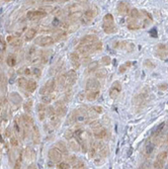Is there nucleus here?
Masks as SVG:
<instances>
[{
	"label": "nucleus",
	"instance_id": "09e8293b",
	"mask_svg": "<svg viewBox=\"0 0 168 169\" xmlns=\"http://www.w3.org/2000/svg\"><path fill=\"white\" fill-rule=\"evenodd\" d=\"M73 137H74V133H72L71 131H67V132L65 133V138L67 140H71Z\"/></svg>",
	"mask_w": 168,
	"mask_h": 169
},
{
	"label": "nucleus",
	"instance_id": "412c9836",
	"mask_svg": "<svg viewBox=\"0 0 168 169\" xmlns=\"http://www.w3.org/2000/svg\"><path fill=\"white\" fill-rule=\"evenodd\" d=\"M6 40L13 47H20L22 45V41L19 39V37H16V36H13V35H8L6 37Z\"/></svg>",
	"mask_w": 168,
	"mask_h": 169
},
{
	"label": "nucleus",
	"instance_id": "2eb2a0df",
	"mask_svg": "<svg viewBox=\"0 0 168 169\" xmlns=\"http://www.w3.org/2000/svg\"><path fill=\"white\" fill-rule=\"evenodd\" d=\"M97 41H98V40H97V37H96L95 35L88 34V35H85V36L82 37L78 46H89V45H92L93 43L97 42Z\"/></svg>",
	"mask_w": 168,
	"mask_h": 169
},
{
	"label": "nucleus",
	"instance_id": "4be33fe9",
	"mask_svg": "<svg viewBox=\"0 0 168 169\" xmlns=\"http://www.w3.org/2000/svg\"><path fill=\"white\" fill-rule=\"evenodd\" d=\"M118 11L120 14H127L129 12V4L128 2H125V1H122L119 3L118 5Z\"/></svg>",
	"mask_w": 168,
	"mask_h": 169
},
{
	"label": "nucleus",
	"instance_id": "0eeeda50",
	"mask_svg": "<svg viewBox=\"0 0 168 169\" xmlns=\"http://www.w3.org/2000/svg\"><path fill=\"white\" fill-rule=\"evenodd\" d=\"M46 15H47V13H46L45 11H42V10H33V11L27 12L26 17H27V19H29V20H31V21H34V20H40V19H42V18H44Z\"/></svg>",
	"mask_w": 168,
	"mask_h": 169
},
{
	"label": "nucleus",
	"instance_id": "49530a36",
	"mask_svg": "<svg viewBox=\"0 0 168 169\" xmlns=\"http://www.w3.org/2000/svg\"><path fill=\"white\" fill-rule=\"evenodd\" d=\"M6 49V44L3 41V39H0V53H2Z\"/></svg>",
	"mask_w": 168,
	"mask_h": 169
},
{
	"label": "nucleus",
	"instance_id": "8fccbe9b",
	"mask_svg": "<svg viewBox=\"0 0 168 169\" xmlns=\"http://www.w3.org/2000/svg\"><path fill=\"white\" fill-rule=\"evenodd\" d=\"M66 33H60L57 35V37H56V41H62V40H65L66 39Z\"/></svg>",
	"mask_w": 168,
	"mask_h": 169
},
{
	"label": "nucleus",
	"instance_id": "aec40b11",
	"mask_svg": "<svg viewBox=\"0 0 168 169\" xmlns=\"http://www.w3.org/2000/svg\"><path fill=\"white\" fill-rule=\"evenodd\" d=\"M93 134H94V137H95L96 139H98V140H102V139H104V138L106 137V135H107L105 129H104V128H102L101 126H100V127H98V128H97V129H95V130H93Z\"/></svg>",
	"mask_w": 168,
	"mask_h": 169
},
{
	"label": "nucleus",
	"instance_id": "cd10ccee",
	"mask_svg": "<svg viewBox=\"0 0 168 169\" xmlns=\"http://www.w3.org/2000/svg\"><path fill=\"white\" fill-rule=\"evenodd\" d=\"M98 94H99V93H96V92H85V97L87 98V100L93 101V100L96 99Z\"/></svg>",
	"mask_w": 168,
	"mask_h": 169
},
{
	"label": "nucleus",
	"instance_id": "72a5a7b5",
	"mask_svg": "<svg viewBox=\"0 0 168 169\" xmlns=\"http://www.w3.org/2000/svg\"><path fill=\"white\" fill-rule=\"evenodd\" d=\"M65 83H66V74H62L58 77V84L61 88H64Z\"/></svg>",
	"mask_w": 168,
	"mask_h": 169
},
{
	"label": "nucleus",
	"instance_id": "a878e982",
	"mask_svg": "<svg viewBox=\"0 0 168 169\" xmlns=\"http://www.w3.org/2000/svg\"><path fill=\"white\" fill-rule=\"evenodd\" d=\"M69 145H70V147H71V149L73 150V151L78 152V151H80V149H81V144L76 139L74 140V141H70Z\"/></svg>",
	"mask_w": 168,
	"mask_h": 169
},
{
	"label": "nucleus",
	"instance_id": "f257e3e1",
	"mask_svg": "<svg viewBox=\"0 0 168 169\" xmlns=\"http://www.w3.org/2000/svg\"><path fill=\"white\" fill-rule=\"evenodd\" d=\"M102 28L105 33H113L116 32V25H115V20L114 16L110 13H107L103 17V22H102Z\"/></svg>",
	"mask_w": 168,
	"mask_h": 169
},
{
	"label": "nucleus",
	"instance_id": "680f3d73",
	"mask_svg": "<svg viewBox=\"0 0 168 169\" xmlns=\"http://www.w3.org/2000/svg\"><path fill=\"white\" fill-rule=\"evenodd\" d=\"M45 1H47V2H54V1H56V0H45Z\"/></svg>",
	"mask_w": 168,
	"mask_h": 169
},
{
	"label": "nucleus",
	"instance_id": "f03ea898",
	"mask_svg": "<svg viewBox=\"0 0 168 169\" xmlns=\"http://www.w3.org/2000/svg\"><path fill=\"white\" fill-rule=\"evenodd\" d=\"M97 12H98V10H97L96 7H92V8H90V9L86 10V11L84 12V14L81 16L82 23H83V24H88V23H90V21L97 15Z\"/></svg>",
	"mask_w": 168,
	"mask_h": 169
},
{
	"label": "nucleus",
	"instance_id": "79ce46f5",
	"mask_svg": "<svg viewBox=\"0 0 168 169\" xmlns=\"http://www.w3.org/2000/svg\"><path fill=\"white\" fill-rule=\"evenodd\" d=\"M57 168L58 169H68V168H70V165L66 162H59L57 165Z\"/></svg>",
	"mask_w": 168,
	"mask_h": 169
},
{
	"label": "nucleus",
	"instance_id": "20e7f679",
	"mask_svg": "<svg viewBox=\"0 0 168 169\" xmlns=\"http://www.w3.org/2000/svg\"><path fill=\"white\" fill-rule=\"evenodd\" d=\"M149 93V90H148V88H145L141 93H139V94L135 97V100H134V104H135V106L138 108V109H140V108H142V103H145V101H146V99H147V94Z\"/></svg>",
	"mask_w": 168,
	"mask_h": 169
},
{
	"label": "nucleus",
	"instance_id": "b1692460",
	"mask_svg": "<svg viewBox=\"0 0 168 169\" xmlns=\"http://www.w3.org/2000/svg\"><path fill=\"white\" fill-rule=\"evenodd\" d=\"M46 109H47V108L45 107L44 103L38 104V116H39L40 121H44L45 116H46Z\"/></svg>",
	"mask_w": 168,
	"mask_h": 169
},
{
	"label": "nucleus",
	"instance_id": "3c124183",
	"mask_svg": "<svg viewBox=\"0 0 168 169\" xmlns=\"http://www.w3.org/2000/svg\"><path fill=\"white\" fill-rule=\"evenodd\" d=\"M32 73H33V75H34L35 77H40L41 76V70L38 69V68H34L32 70Z\"/></svg>",
	"mask_w": 168,
	"mask_h": 169
},
{
	"label": "nucleus",
	"instance_id": "e433bc0d",
	"mask_svg": "<svg viewBox=\"0 0 168 169\" xmlns=\"http://www.w3.org/2000/svg\"><path fill=\"white\" fill-rule=\"evenodd\" d=\"M31 107H32V100H27L24 104H23V108L26 112H30L31 111Z\"/></svg>",
	"mask_w": 168,
	"mask_h": 169
},
{
	"label": "nucleus",
	"instance_id": "de8ad7c7",
	"mask_svg": "<svg viewBox=\"0 0 168 169\" xmlns=\"http://www.w3.org/2000/svg\"><path fill=\"white\" fill-rule=\"evenodd\" d=\"M165 126V124L164 123H162L161 125H159V127H158V129L156 130V133H155V135H154V137H157V136H159V134H160V132L163 130V127Z\"/></svg>",
	"mask_w": 168,
	"mask_h": 169
},
{
	"label": "nucleus",
	"instance_id": "6e6552de",
	"mask_svg": "<svg viewBox=\"0 0 168 169\" xmlns=\"http://www.w3.org/2000/svg\"><path fill=\"white\" fill-rule=\"evenodd\" d=\"M166 158H167V152L166 151H162L160 152L158 155H157V158L154 162V165L153 167L156 168V169H161L163 168L164 164H165V161H166Z\"/></svg>",
	"mask_w": 168,
	"mask_h": 169
},
{
	"label": "nucleus",
	"instance_id": "e2e57ef3",
	"mask_svg": "<svg viewBox=\"0 0 168 169\" xmlns=\"http://www.w3.org/2000/svg\"><path fill=\"white\" fill-rule=\"evenodd\" d=\"M1 61H2V54L0 53V62H1Z\"/></svg>",
	"mask_w": 168,
	"mask_h": 169
},
{
	"label": "nucleus",
	"instance_id": "2f4dec72",
	"mask_svg": "<svg viewBox=\"0 0 168 169\" xmlns=\"http://www.w3.org/2000/svg\"><path fill=\"white\" fill-rule=\"evenodd\" d=\"M132 65H133V63L131 62V61H128V62H126L125 64L121 65V66H120V68H119L120 73H124V72H126V71H127V69H128V68H130Z\"/></svg>",
	"mask_w": 168,
	"mask_h": 169
},
{
	"label": "nucleus",
	"instance_id": "f8f14e48",
	"mask_svg": "<svg viewBox=\"0 0 168 169\" xmlns=\"http://www.w3.org/2000/svg\"><path fill=\"white\" fill-rule=\"evenodd\" d=\"M48 155H49V158H50L51 160L55 161V162H61L62 157H63V156H62L63 154L60 152V150H59L58 148H56V147L50 149Z\"/></svg>",
	"mask_w": 168,
	"mask_h": 169
},
{
	"label": "nucleus",
	"instance_id": "6ab92c4d",
	"mask_svg": "<svg viewBox=\"0 0 168 169\" xmlns=\"http://www.w3.org/2000/svg\"><path fill=\"white\" fill-rule=\"evenodd\" d=\"M54 108H55L56 112H57V114H58V116H59L60 118L66 115V111H67V110H66V106H65L64 102H62V101H59V102H57V103L55 104Z\"/></svg>",
	"mask_w": 168,
	"mask_h": 169
},
{
	"label": "nucleus",
	"instance_id": "c756f323",
	"mask_svg": "<svg viewBox=\"0 0 168 169\" xmlns=\"http://www.w3.org/2000/svg\"><path fill=\"white\" fill-rule=\"evenodd\" d=\"M36 88V82L35 81H32V80H29L27 81V85H26V89L27 91L29 92H33Z\"/></svg>",
	"mask_w": 168,
	"mask_h": 169
},
{
	"label": "nucleus",
	"instance_id": "ddd939ff",
	"mask_svg": "<svg viewBox=\"0 0 168 169\" xmlns=\"http://www.w3.org/2000/svg\"><path fill=\"white\" fill-rule=\"evenodd\" d=\"M48 109V116H49V119L51 121V123L54 125V126H58L59 123H60V117L58 116V114L56 112L55 108L50 106L47 108Z\"/></svg>",
	"mask_w": 168,
	"mask_h": 169
},
{
	"label": "nucleus",
	"instance_id": "4c0bfd02",
	"mask_svg": "<svg viewBox=\"0 0 168 169\" xmlns=\"http://www.w3.org/2000/svg\"><path fill=\"white\" fill-rule=\"evenodd\" d=\"M17 83H18V86H19L20 88H24L27 85V80L25 78H23V77H20L19 79H18Z\"/></svg>",
	"mask_w": 168,
	"mask_h": 169
},
{
	"label": "nucleus",
	"instance_id": "dca6fc26",
	"mask_svg": "<svg viewBox=\"0 0 168 169\" xmlns=\"http://www.w3.org/2000/svg\"><path fill=\"white\" fill-rule=\"evenodd\" d=\"M114 48L116 49H122L126 51H132L134 50V44L129 43V42H117L114 44Z\"/></svg>",
	"mask_w": 168,
	"mask_h": 169
},
{
	"label": "nucleus",
	"instance_id": "a211bd4d",
	"mask_svg": "<svg viewBox=\"0 0 168 169\" xmlns=\"http://www.w3.org/2000/svg\"><path fill=\"white\" fill-rule=\"evenodd\" d=\"M101 146H102V144L99 143V142L92 143L91 146H90V149H89V157H90V158L95 157L96 154L98 153V151H99V149H100Z\"/></svg>",
	"mask_w": 168,
	"mask_h": 169
},
{
	"label": "nucleus",
	"instance_id": "c85d7f7f",
	"mask_svg": "<svg viewBox=\"0 0 168 169\" xmlns=\"http://www.w3.org/2000/svg\"><path fill=\"white\" fill-rule=\"evenodd\" d=\"M6 62H7V65H8L9 67L15 66V64H16V58H15V56H14V55H9L8 57H7Z\"/></svg>",
	"mask_w": 168,
	"mask_h": 169
},
{
	"label": "nucleus",
	"instance_id": "864d4df0",
	"mask_svg": "<svg viewBox=\"0 0 168 169\" xmlns=\"http://www.w3.org/2000/svg\"><path fill=\"white\" fill-rule=\"evenodd\" d=\"M150 34L153 36V37H157V29L156 28H152L150 30Z\"/></svg>",
	"mask_w": 168,
	"mask_h": 169
},
{
	"label": "nucleus",
	"instance_id": "4468645a",
	"mask_svg": "<svg viewBox=\"0 0 168 169\" xmlns=\"http://www.w3.org/2000/svg\"><path fill=\"white\" fill-rule=\"evenodd\" d=\"M156 56L161 59H165L168 57V47L164 44H159L156 47Z\"/></svg>",
	"mask_w": 168,
	"mask_h": 169
},
{
	"label": "nucleus",
	"instance_id": "5701e85b",
	"mask_svg": "<svg viewBox=\"0 0 168 169\" xmlns=\"http://www.w3.org/2000/svg\"><path fill=\"white\" fill-rule=\"evenodd\" d=\"M31 133H32V139H33V142L35 144H39L40 142V133H39V129L34 124L32 125L31 127Z\"/></svg>",
	"mask_w": 168,
	"mask_h": 169
},
{
	"label": "nucleus",
	"instance_id": "603ef678",
	"mask_svg": "<svg viewBox=\"0 0 168 169\" xmlns=\"http://www.w3.org/2000/svg\"><path fill=\"white\" fill-rule=\"evenodd\" d=\"M92 109L95 110L97 114H101V112H102V107H101V106H93Z\"/></svg>",
	"mask_w": 168,
	"mask_h": 169
},
{
	"label": "nucleus",
	"instance_id": "39448f33",
	"mask_svg": "<svg viewBox=\"0 0 168 169\" xmlns=\"http://www.w3.org/2000/svg\"><path fill=\"white\" fill-rule=\"evenodd\" d=\"M54 42H55V40L53 39L52 36H50V35H42V36L36 37L35 41H34V44H35L36 46L47 47V46L52 45Z\"/></svg>",
	"mask_w": 168,
	"mask_h": 169
},
{
	"label": "nucleus",
	"instance_id": "f3484780",
	"mask_svg": "<svg viewBox=\"0 0 168 169\" xmlns=\"http://www.w3.org/2000/svg\"><path fill=\"white\" fill-rule=\"evenodd\" d=\"M70 61H71V64L73 65L74 68L78 69L81 65V60H80V56L77 52H74V53H71L70 54Z\"/></svg>",
	"mask_w": 168,
	"mask_h": 169
},
{
	"label": "nucleus",
	"instance_id": "37998d69",
	"mask_svg": "<svg viewBox=\"0 0 168 169\" xmlns=\"http://www.w3.org/2000/svg\"><path fill=\"white\" fill-rule=\"evenodd\" d=\"M100 126H101V125H100V123H99L98 121H93V122L90 123V127H91L92 131H93V130H95V129H97V128L100 127Z\"/></svg>",
	"mask_w": 168,
	"mask_h": 169
},
{
	"label": "nucleus",
	"instance_id": "bf43d9fd",
	"mask_svg": "<svg viewBox=\"0 0 168 169\" xmlns=\"http://www.w3.org/2000/svg\"><path fill=\"white\" fill-rule=\"evenodd\" d=\"M2 104H3L2 98H0V116H1V114H2Z\"/></svg>",
	"mask_w": 168,
	"mask_h": 169
},
{
	"label": "nucleus",
	"instance_id": "a19ab883",
	"mask_svg": "<svg viewBox=\"0 0 168 169\" xmlns=\"http://www.w3.org/2000/svg\"><path fill=\"white\" fill-rule=\"evenodd\" d=\"M52 99H53V97H52L51 94H45V95L42 96V100H43L44 103H49V102H51Z\"/></svg>",
	"mask_w": 168,
	"mask_h": 169
},
{
	"label": "nucleus",
	"instance_id": "0e129e2a",
	"mask_svg": "<svg viewBox=\"0 0 168 169\" xmlns=\"http://www.w3.org/2000/svg\"><path fill=\"white\" fill-rule=\"evenodd\" d=\"M62 2H66V1H68V0H61Z\"/></svg>",
	"mask_w": 168,
	"mask_h": 169
},
{
	"label": "nucleus",
	"instance_id": "a18cd8bd",
	"mask_svg": "<svg viewBox=\"0 0 168 169\" xmlns=\"http://www.w3.org/2000/svg\"><path fill=\"white\" fill-rule=\"evenodd\" d=\"M144 65H145L147 68H150V69L155 68V64H153L152 61H150V60H146V61L144 62Z\"/></svg>",
	"mask_w": 168,
	"mask_h": 169
},
{
	"label": "nucleus",
	"instance_id": "ea45409f",
	"mask_svg": "<svg viewBox=\"0 0 168 169\" xmlns=\"http://www.w3.org/2000/svg\"><path fill=\"white\" fill-rule=\"evenodd\" d=\"M73 168H75V169H83V168H85V164H84V162L79 160V161H76L75 163H74Z\"/></svg>",
	"mask_w": 168,
	"mask_h": 169
},
{
	"label": "nucleus",
	"instance_id": "7c9ffc66",
	"mask_svg": "<svg viewBox=\"0 0 168 169\" xmlns=\"http://www.w3.org/2000/svg\"><path fill=\"white\" fill-rule=\"evenodd\" d=\"M56 148H58L62 154L67 155V148H66V146L64 145V143H62V142H58L57 144H56Z\"/></svg>",
	"mask_w": 168,
	"mask_h": 169
},
{
	"label": "nucleus",
	"instance_id": "13d9d810",
	"mask_svg": "<svg viewBox=\"0 0 168 169\" xmlns=\"http://www.w3.org/2000/svg\"><path fill=\"white\" fill-rule=\"evenodd\" d=\"M159 89H161V90H163V89H167L168 88V85L167 84H161V85H159V87H158Z\"/></svg>",
	"mask_w": 168,
	"mask_h": 169
},
{
	"label": "nucleus",
	"instance_id": "4d7b16f0",
	"mask_svg": "<svg viewBox=\"0 0 168 169\" xmlns=\"http://www.w3.org/2000/svg\"><path fill=\"white\" fill-rule=\"evenodd\" d=\"M53 24H54L55 26L60 25V21H59V19H58V18H55V19H54V21H53Z\"/></svg>",
	"mask_w": 168,
	"mask_h": 169
},
{
	"label": "nucleus",
	"instance_id": "393cba45",
	"mask_svg": "<svg viewBox=\"0 0 168 169\" xmlns=\"http://www.w3.org/2000/svg\"><path fill=\"white\" fill-rule=\"evenodd\" d=\"M34 150L31 148V147H27L25 149V153H24V156H25V159L26 160H32L34 158Z\"/></svg>",
	"mask_w": 168,
	"mask_h": 169
},
{
	"label": "nucleus",
	"instance_id": "c03bdc74",
	"mask_svg": "<svg viewBox=\"0 0 168 169\" xmlns=\"http://www.w3.org/2000/svg\"><path fill=\"white\" fill-rule=\"evenodd\" d=\"M101 63L103 65H109L110 64V58L108 57V56H103V57L101 58Z\"/></svg>",
	"mask_w": 168,
	"mask_h": 169
},
{
	"label": "nucleus",
	"instance_id": "473e14b6",
	"mask_svg": "<svg viewBox=\"0 0 168 169\" xmlns=\"http://www.w3.org/2000/svg\"><path fill=\"white\" fill-rule=\"evenodd\" d=\"M153 149H154V144L151 143V142H149V143L146 145V147H145V154H146L147 156L150 155V154L152 153V151H153Z\"/></svg>",
	"mask_w": 168,
	"mask_h": 169
},
{
	"label": "nucleus",
	"instance_id": "052dcab7",
	"mask_svg": "<svg viewBox=\"0 0 168 169\" xmlns=\"http://www.w3.org/2000/svg\"><path fill=\"white\" fill-rule=\"evenodd\" d=\"M24 73H25L26 75H29V74H30V71H29V69H25V71H24Z\"/></svg>",
	"mask_w": 168,
	"mask_h": 169
},
{
	"label": "nucleus",
	"instance_id": "7ed1b4c3",
	"mask_svg": "<svg viewBox=\"0 0 168 169\" xmlns=\"http://www.w3.org/2000/svg\"><path fill=\"white\" fill-rule=\"evenodd\" d=\"M100 84L96 78H89L86 82V91L85 92H96L99 93Z\"/></svg>",
	"mask_w": 168,
	"mask_h": 169
},
{
	"label": "nucleus",
	"instance_id": "9d476101",
	"mask_svg": "<svg viewBox=\"0 0 168 169\" xmlns=\"http://www.w3.org/2000/svg\"><path fill=\"white\" fill-rule=\"evenodd\" d=\"M55 86H56V82L55 80L52 78L50 80L47 81V83L45 84V86L41 89V94L45 95V94H51V93L55 90Z\"/></svg>",
	"mask_w": 168,
	"mask_h": 169
},
{
	"label": "nucleus",
	"instance_id": "f704fd0d",
	"mask_svg": "<svg viewBox=\"0 0 168 169\" xmlns=\"http://www.w3.org/2000/svg\"><path fill=\"white\" fill-rule=\"evenodd\" d=\"M98 67H99V64H98V62L94 61V62H91V63L88 65V68H87V70H88V72H92V71H95V70H97V69H98Z\"/></svg>",
	"mask_w": 168,
	"mask_h": 169
},
{
	"label": "nucleus",
	"instance_id": "c9c22d12",
	"mask_svg": "<svg viewBox=\"0 0 168 169\" xmlns=\"http://www.w3.org/2000/svg\"><path fill=\"white\" fill-rule=\"evenodd\" d=\"M140 16H141V12H140L138 9L134 8V9L131 10V13H130V17H131V18H135V19H138Z\"/></svg>",
	"mask_w": 168,
	"mask_h": 169
},
{
	"label": "nucleus",
	"instance_id": "1a4fd4ad",
	"mask_svg": "<svg viewBox=\"0 0 168 169\" xmlns=\"http://www.w3.org/2000/svg\"><path fill=\"white\" fill-rule=\"evenodd\" d=\"M74 117H75L76 122H84L89 118V115L87 114V110L84 108H78L73 111Z\"/></svg>",
	"mask_w": 168,
	"mask_h": 169
},
{
	"label": "nucleus",
	"instance_id": "58836bf2",
	"mask_svg": "<svg viewBox=\"0 0 168 169\" xmlns=\"http://www.w3.org/2000/svg\"><path fill=\"white\" fill-rule=\"evenodd\" d=\"M105 76H106V71L104 69H97L96 78H105Z\"/></svg>",
	"mask_w": 168,
	"mask_h": 169
},
{
	"label": "nucleus",
	"instance_id": "6e6d98bb",
	"mask_svg": "<svg viewBox=\"0 0 168 169\" xmlns=\"http://www.w3.org/2000/svg\"><path fill=\"white\" fill-rule=\"evenodd\" d=\"M10 143H11V145H12V146H17V140H16L15 138H11Z\"/></svg>",
	"mask_w": 168,
	"mask_h": 169
},
{
	"label": "nucleus",
	"instance_id": "5fc2aeb1",
	"mask_svg": "<svg viewBox=\"0 0 168 169\" xmlns=\"http://www.w3.org/2000/svg\"><path fill=\"white\" fill-rule=\"evenodd\" d=\"M20 160H21V158H20V157L16 160V163H15V165H14V168H15V169L20 168Z\"/></svg>",
	"mask_w": 168,
	"mask_h": 169
},
{
	"label": "nucleus",
	"instance_id": "9b49d317",
	"mask_svg": "<svg viewBox=\"0 0 168 169\" xmlns=\"http://www.w3.org/2000/svg\"><path fill=\"white\" fill-rule=\"evenodd\" d=\"M77 80V73L75 70H70L68 73H66V83L65 87H70L72 86Z\"/></svg>",
	"mask_w": 168,
	"mask_h": 169
},
{
	"label": "nucleus",
	"instance_id": "423d86ee",
	"mask_svg": "<svg viewBox=\"0 0 168 169\" xmlns=\"http://www.w3.org/2000/svg\"><path fill=\"white\" fill-rule=\"evenodd\" d=\"M122 91V84L120 81H115L113 84H111L110 88H109V96L110 98L113 99H116L119 94Z\"/></svg>",
	"mask_w": 168,
	"mask_h": 169
},
{
	"label": "nucleus",
	"instance_id": "bb28decb",
	"mask_svg": "<svg viewBox=\"0 0 168 169\" xmlns=\"http://www.w3.org/2000/svg\"><path fill=\"white\" fill-rule=\"evenodd\" d=\"M35 33H36V30L34 28H29L26 30L25 32V41H31L33 37L35 36Z\"/></svg>",
	"mask_w": 168,
	"mask_h": 169
}]
</instances>
